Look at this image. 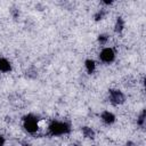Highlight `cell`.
I'll return each mask as SVG.
<instances>
[{
  "label": "cell",
  "mask_w": 146,
  "mask_h": 146,
  "mask_svg": "<svg viewBox=\"0 0 146 146\" xmlns=\"http://www.w3.org/2000/svg\"><path fill=\"white\" fill-rule=\"evenodd\" d=\"M49 133L51 136H60V135H65V133H68L71 128H70V124L66 123V122H60V121H52L49 127Z\"/></svg>",
  "instance_id": "cell-1"
},
{
  "label": "cell",
  "mask_w": 146,
  "mask_h": 146,
  "mask_svg": "<svg viewBox=\"0 0 146 146\" xmlns=\"http://www.w3.org/2000/svg\"><path fill=\"white\" fill-rule=\"evenodd\" d=\"M24 128L30 133L36 132L38 129H39L36 116L33 115V114H27L26 116H24Z\"/></svg>",
  "instance_id": "cell-2"
},
{
  "label": "cell",
  "mask_w": 146,
  "mask_h": 146,
  "mask_svg": "<svg viewBox=\"0 0 146 146\" xmlns=\"http://www.w3.org/2000/svg\"><path fill=\"white\" fill-rule=\"evenodd\" d=\"M99 58L100 60H103L104 63H112L115 58V52L112 48H104L100 54H99Z\"/></svg>",
  "instance_id": "cell-3"
},
{
  "label": "cell",
  "mask_w": 146,
  "mask_h": 146,
  "mask_svg": "<svg viewBox=\"0 0 146 146\" xmlns=\"http://www.w3.org/2000/svg\"><path fill=\"white\" fill-rule=\"evenodd\" d=\"M110 99L113 104H122L124 102V95L120 90L111 89L110 90Z\"/></svg>",
  "instance_id": "cell-4"
},
{
  "label": "cell",
  "mask_w": 146,
  "mask_h": 146,
  "mask_svg": "<svg viewBox=\"0 0 146 146\" xmlns=\"http://www.w3.org/2000/svg\"><path fill=\"white\" fill-rule=\"evenodd\" d=\"M102 120L106 123V124H112L115 121V116L113 113H111L110 111H104L102 113Z\"/></svg>",
  "instance_id": "cell-5"
},
{
  "label": "cell",
  "mask_w": 146,
  "mask_h": 146,
  "mask_svg": "<svg viewBox=\"0 0 146 146\" xmlns=\"http://www.w3.org/2000/svg\"><path fill=\"white\" fill-rule=\"evenodd\" d=\"M11 70L10 62L7 58L0 57V72H9Z\"/></svg>",
  "instance_id": "cell-6"
},
{
  "label": "cell",
  "mask_w": 146,
  "mask_h": 146,
  "mask_svg": "<svg viewBox=\"0 0 146 146\" xmlns=\"http://www.w3.org/2000/svg\"><path fill=\"white\" fill-rule=\"evenodd\" d=\"M84 65H86V70L88 71V73H92L96 68V63L92 59H87Z\"/></svg>",
  "instance_id": "cell-7"
},
{
  "label": "cell",
  "mask_w": 146,
  "mask_h": 146,
  "mask_svg": "<svg viewBox=\"0 0 146 146\" xmlns=\"http://www.w3.org/2000/svg\"><path fill=\"white\" fill-rule=\"evenodd\" d=\"M123 27H124V22H123V19H122L121 17H117L116 23H115V29H114V30H115V32H117V33L122 32Z\"/></svg>",
  "instance_id": "cell-8"
},
{
  "label": "cell",
  "mask_w": 146,
  "mask_h": 146,
  "mask_svg": "<svg viewBox=\"0 0 146 146\" xmlns=\"http://www.w3.org/2000/svg\"><path fill=\"white\" fill-rule=\"evenodd\" d=\"M82 132H83L84 137H87V138H94V136H95L94 130L91 128H89V127H83L82 128Z\"/></svg>",
  "instance_id": "cell-9"
},
{
  "label": "cell",
  "mask_w": 146,
  "mask_h": 146,
  "mask_svg": "<svg viewBox=\"0 0 146 146\" xmlns=\"http://www.w3.org/2000/svg\"><path fill=\"white\" fill-rule=\"evenodd\" d=\"M144 122H145V111H143L141 114L139 115V117L137 120V124L140 125V127H143L144 125Z\"/></svg>",
  "instance_id": "cell-10"
},
{
  "label": "cell",
  "mask_w": 146,
  "mask_h": 146,
  "mask_svg": "<svg viewBox=\"0 0 146 146\" xmlns=\"http://www.w3.org/2000/svg\"><path fill=\"white\" fill-rule=\"evenodd\" d=\"M104 16H105V10H99L95 14V21H100L104 18Z\"/></svg>",
  "instance_id": "cell-11"
},
{
  "label": "cell",
  "mask_w": 146,
  "mask_h": 146,
  "mask_svg": "<svg viewBox=\"0 0 146 146\" xmlns=\"http://www.w3.org/2000/svg\"><path fill=\"white\" fill-rule=\"evenodd\" d=\"M107 40H108V36H107L106 34H100V35L98 36V41H99V43H102V44L106 43Z\"/></svg>",
  "instance_id": "cell-12"
},
{
  "label": "cell",
  "mask_w": 146,
  "mask_h": 146,
  "mask_svg": "<svg viewBox=\"0 0 146 146\" xmlns=\"http://www.w3.org/2000/svg\"><path fill=\"white\" fill-rule=\"evenodd\" d=\"M3 144H5V138L0 135V146H3Z\"/></svg>",
  "instance_id": "cell-13"
},
{
  "label": "cell",
  "mask_w": 146,
  "mask_h": 146,
  "mask_svg": "<svg viewBox=\"0 0 146 146\" xmlns=\"http://www.w3.org/2000/svg\"><path fill=\"white\" fill-rule=\"evenodd\" d=\"M127 146H133V143L132 141H128L127 143Z\"/></svg>",
  "instance_id": "cell-14"
},
{
  "label": "cell",
  "mask_w": 146,
  "mask_h": 146,
  "mask_svg": "<svg viewBox=\"0 0 146 146\" xmlns=\"http://www.w3.org/2000/svg\"><path fill=\"white\" fill-rule=\"evenodd\" d=\"M23 146H31V145H29V144H25V145H23Z\"/></svg>",
  "instance_id": "cell-15"
}]
</instances>
